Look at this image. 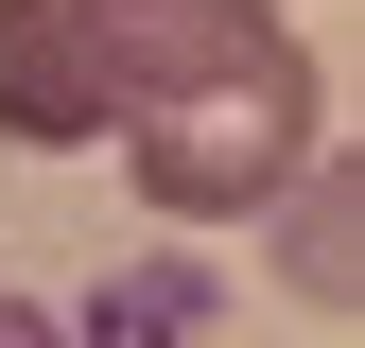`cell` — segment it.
Masks as SVG:
<instances>
[{
    "label": "cell",
    "mask_w": 365,
    "mask_h": 348,
    "mask_svg": "<svg viewBox=\"0 0 365 348\" xmlns=\"http://www.w3.org/2000/svg\"><path fill=\"white\" fill-rule=\"evenodd\" d=\"M87 18H105L157 227H261V192L331 140V87H313L279 0H87Z\"/></svg>",
    "instance_id": "cell-1"
},
{
    "label": "cell",
    "mask_w": 365,
    "mask_h": 348,
    "mask_svg": "<svg viewBox=\"0 0 365 348\" xmlns=\"http://www.w3.org/2000/svg\"><path fill=\"white\" fill-rule=\"evenodd\" d=\"M0 140H35V157L122 140V70L87 0H0Z\"/></svg>",
    "instance_id": "cell-2"
},
{
    "label": "cell",
    "mask_w": 365,
    "mask_h": 348,
    "mask_svg": "<svg viewBox=\"0 0 365 348\" xmlns=\"http://www.w3.org/2000/svg\"><path fill=\"white\" fill-rule=\"evenodd\" d=\"M261 227H279V296L365 314V157H331V140H313L279 192H261Z\"/></svg>",
    "instance_id": "cell-3"
},
{
    "label": "cell",
    "mask_w": 365,
    "mask_h": 348,
    "mask_svg": "<svg viewBox=\"0 0 365 348\" xmlns=\"http://www.w3.org/2000/svg\"><path fill=\"white\" fill-rule=\"evenodd\" d=\"M192 331H209V279H192V261H157V279L87 296V331H70V348H192Z\"/></svg>",
    "instance_id": "cell-4"
},
{
    "label": "cell",
    "mask_w": 365,
    "mask_h": 348,
    "mask_svg": "<svg viewBox=\"0 0 365 348\" xmlns=\"http://www.w3.org/2000/svg\"><path fill=\"white\" fill-rule=\"evenodd\" d=\"M0 348H70V314H35V296H0Z\"/></svg>",
    "instance_id": "cell-5"
}]
</instances>
